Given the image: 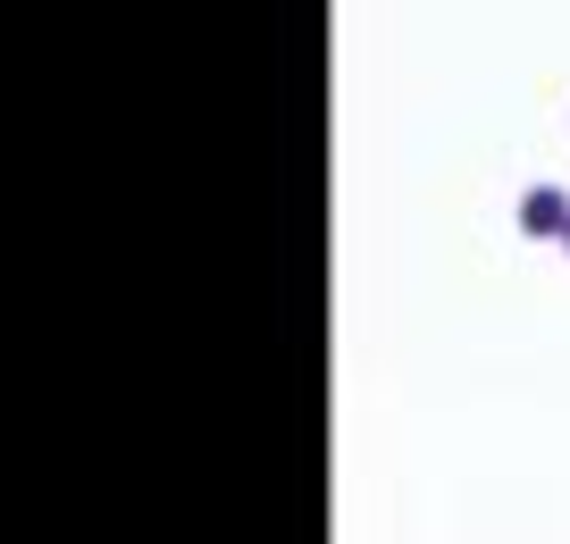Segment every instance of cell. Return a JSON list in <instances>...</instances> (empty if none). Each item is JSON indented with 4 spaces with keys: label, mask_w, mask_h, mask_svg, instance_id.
<instances>
[{
    "label": "cell",
    "mask_w": 570,
    "mask_h": 544,
    "mask_svg": "<svg viewBox=\"0 0 570 544\" xmlns=\"http://www.w3.org/2000/svg\"><path fill=\"white\" fill-rule=\"evenodd\" d=\"M520 227L529 235H570V194H529L520 201Z\"/></svg>",
    "instance_id": "cell-1"
},
{
    "label": "cell",
    "mask_w": 570,
    "mask_h": 544,
    "mask_svg": "<svg viewBox=\"0 0 570 544\" xmlns=\"http://www.w3.org/2000/svg\"><path fill=\"white\" fill-rule=\"evenodd\" d=\"M562 244H570V235H562Z\"/></svg>",
    "instance_id": "cell-2"
}]
</instances>
